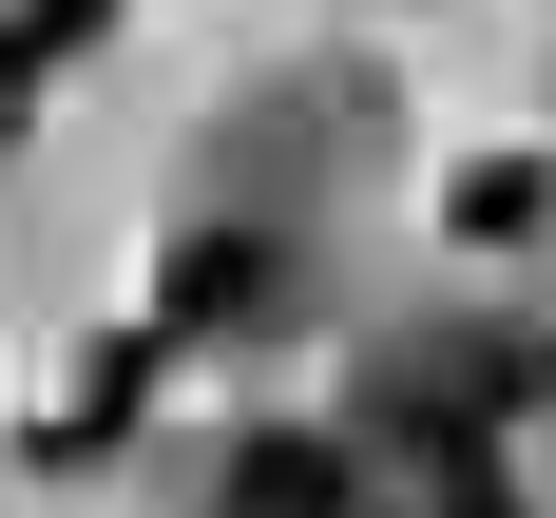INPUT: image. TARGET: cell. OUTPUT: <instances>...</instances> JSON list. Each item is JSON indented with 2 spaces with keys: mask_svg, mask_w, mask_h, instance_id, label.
Here are the masks:
<instances>
[{
  "mask_svg": "<svg viewBox=\"0 0 556 518\" xmlns=\"http://www.w3.org/2000/svg\"><path fill=\"white\" fill-rule=\"evenodd\" d=\"M39 77H58V39H39V20H0V154H20V115H39Z\"/></svg>",
  "mask_w": 556,
  "mask_h": 518,
  "instance_id": "4",
  "label": "cell"
},
{
  "mask_svg": "<svg viewBox=\"0 0 556 518\" xmlns=\"http://www.w3.org/2000/svg\"><path fill=\"white\" fill-rule=\"evenodd\" d=\"M327 480H345L327 442H230V500H327Z\"/></svg>",
  "mask_w": 556,
  "mask_h": 518,
  "instance_id": "3",
  "label": "cell"
},
{
  "mask_svg": "<svg viewBox=\"0 0 556 518\" xmlns=\"http://www.w3.org/2000/svg\"><path fill=\"white\" fill-rule=\"evenodd\" d=\"M135 384H154V345H97V365L58 384V460H77V442H115V422H135Z\"/></svg>",
  "mask_w": 556,
  "mask_h": 518,
  "instance_id": "2",
  "label": "cell"
},
{
  "mask_svg": "<svg viewBox=\"0 0 556 518\" xmlns=\"http://www.w3.org/2000/svg\"><path fill=\"white\" fill-rule=\"evenodd\" d=\"M250 307H269L250 230H173V269H154V327H250Z\"/></svg>",
  "mask_w": 556,
  "mask_h": 518,
  "instance_id": "1",
  "label": "cell"
},
{
  "mask_svg": "<svg viewBox=\"0 0 556 518\" xmlns=\"http://www.w3.org/2000/svg\"><path fill=\"white\" fill-rule=\"evenodd\" d=\"M20 20H39V39H58V58H77V39H97V20H115V0H20Z\"/></svg>",
  "mask_w": 556,
  "mask_h": 518,
  "instance_id": "5",
  "label": "cell"
}]
</instances>
